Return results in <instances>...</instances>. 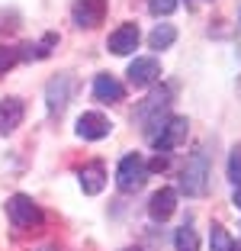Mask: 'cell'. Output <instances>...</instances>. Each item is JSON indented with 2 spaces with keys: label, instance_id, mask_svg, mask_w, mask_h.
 Wrapping results in <instances>:
<instances>
[{
  "label": "cell",
  "instance_id": "obj_23",
  "mask_svg": "<svg viewBox=\"0 0 241 251\" xmlns=\"http://www.w3.org/2000/svg\"><path fill=\"white\" fill-rule=\"evenodd\" d=\"M232 203H235V206L241 209V187H235V197H232Z\"/></svg>",
  "mask_w": 241,
  "mask_h": 251
},
{
  "label": "cell",
  "instance_id": "obj_1",
  "mask_svg": "<svg viewBox=\"0 0 241 251\" xmlns=\"http://www.w3.org/2000/svg\"><path fill=\"white\" fill-rule=\"evenodd\" d=\"M170 103H174V90L161 84V87H154L151 94L135 106V123L142 126V132H145L148 142L158 135V129L164 126V119L170 116Z\"/></svg>",
  "mask_w": 241,
  "mask_h": 251
},
{
  "label": "cell",
  "instance_id": "obj_3",
  "mask_svg": "<svg viewBox=\"0 0 241 251\" xmlns=\"http://www.w3.org/2000/svg\"><path fill=\"white\" fill-rule=\"evenodd\" d=\"M7 216L16 229H39L45 222V213L39 209V203L32 197H26V193H13L7 200Z\"/></svg>",
  "mask_w": 241,
  "mask_h": 251
},
{
  "label": "cell",
  "instance_id": "obj_15",
  "mask_svg": "<svg viewBox=\"0 0 241 251\" xmlns=\"http://www.w3.org/2000/svg\"><path fill=\"white\" fill-rule=\"evenodd\" d=\"M58 42V36H55V32H48V36L42 39V42H23L20 45V52H16V58L20 61H32V58H45V55L51 52L48 45H55Z\"/></svg>",
  "mask_w": 241,
  "mask_h": 251
},
{
  "label": "cell",
  "instance_id": "obj_11",
  "mask_svg": "<svg viewBox=\"0 0 241 251\" xmlns=\"http://www.w3.org/2000/svg\"><path fill=\"white\" fill-rule=\"evenodd\" d=\"M177 209V190L170 187H161L158 193H151V203H148V216L154 222H168Z\"/></svg>",
  "mask_w": 241,
  "mask_h": 251
},
{
  "label": "cell",
  "instance_id": "obj_17",
  "mask_svg": "<svg viewBox=\"0 0 241 251\" xmlns=\"http://www.w3.org/2000/svg\"><path fill=\"white\" fill-rule=\"evenodd\" d=\"M174 245H177V251H199V235L190 226H180L174 235Z\"/></svg>",
  "mask_w": 241,
  "mask_h": 251
},
{
  "label": "cell",
  "instance_id": "obj_6",
  "mask_svg": "<svg viewBox=\"0 0 241 251\" xmlns=\"http://www.w3.org/2000/svg\"><path fill=\"white\" fill-rule=\"evenodd\" d=\"M74 87H77V81L71 74H55L45 84V106H48V113H65V106L74 97Z\"/></svg>",
  "mask_w": 241,
  "mask_h": 251
},
{
  "label": "cell",
  "instance_id": "obj_18",
  "mask_svg": "<svg viewBox=\"0 0 241 251\" xmlns=\"http://www.w3.org/2000/svg\"><path fill=\"white\" fill-rule=\"evenodd\" d=\"M209 245H212V251H232L235 248L232 235H228L222 226H212V229H209Z\"/></svg>",
  "mask_w": 241,
  "mask_h": 251
},
{
  "label": "cell",
  "instance_id": "obj_9",
  "mask_svg": "<svg viewBox=\"0 0 241 251\" xmlns=\"http://www.w3.org/2000/svg\"><path fill=\"white\" fill-rule=\"evenodd\" d=\"M139 39H142L139 26H135V23H122L119 29L110 32L106 49H110L113 55H129V52H135V49H139Z\"/></svg>",
  "mask_w": 241,
  "mask_h": 251
},
{
  "label": "cell",
  "instance_id": "obj_2",
  "mask_svg": "<svg viewBox=\"0 0 241 251\" xmlns=\"http://www.w3.org/2000/svg\"><path fill=\"white\" fill-rule=\"evenodd\" d=\"M206 187H209V151L206 145H199L180 171V190L187 197H203Z\"/></svg>",
  "mask_w": 241,
  "mask_h": 251
},
{
  "label": "cell",
  "instance_id": "obj_16",
  "mask_svg": "<svg viewBox=\"0 0 241 251\" xmlns=\"http://www.w3.org/2000/svg\"><path fill=\"white\" fill-rule=\"evenodd\" d=\"M177 42V29L174 26H170V23H158V26H154L151 29V36H148V45H151V49H170V45Z\"/></svg>",
  "mask_w": 241,
  "mask_h": 251
},
{
  "label": "cell",
  "instance_id": "obj_10",
  "mask_svg": "<svg viewBox=\"0 0 241 251\" xmlns=\"http://www.w3.org/2000/svg\"><path fill=\"white\" fill-rule=\"evenodd\" d=\"M110 119L103 116V113H84V116L77 119V135L84 142H100L110 135Z\"/></svg>",
  "mask_w": 241,
  "mask_h": 251
},
{
  "label": "cell",
  "instance_id": "obj_26",
  "mask_svg": "<svg viewBox=\"0 0 241 251\" xmlns=\"http://www.w3.org/2000/svg\"><path fill=\"white\" fill-rule=\"evenodd\" d=\"M125 251H142V248H125Z\"/></svg>",
  "mask_w": 241,
  "mask_h": 251
},
{
  "label": "cell",
  "instance_id": "obj_20",
  "mask_svg": "<svg viewBox=\"0 0 241 251\" xmlns=\"http://www.w3.org/2000/svg\"><path fill=\"white\" fill-rule=\"evenodd\" d=\"M148 10L154 16H170L177 10V0H148Z\"/></svg>",
  "mask_w": 241,
  "mask_h": 251
},
{
  "label": "cell",
  "instance_id": "obj_8",
  "mask_svg": "<svg viewBox=\"0 0 241 251\" xmlns=\"http://www.w3.org/2000/svg\"><path fill=\"white\" fill-rule=\"evenodd\" d=\"M129 84L132 87H151V84H158V77H161V65H158V58H151V55H145V58H135L129 65Z\"/></svg>",
  "mask_w": 241,
  "mask_h": 251
},
{
  "label": "cell",
  "instance_id": "obj_25",
  "mask_svg": "<svg viewBox=\"0 0 241 251\" xmlns=\"http://www.w3.org/2000/svg\"><path fill=\"white\" fill-rule=\"evenodd\" d=\"M42 251H58V248H51V245H48V248H42Z\"/></svg>",
  "mask_w": 241,
  "mask_h": 251
},
{
  "label": "cell",
  "instance_id": "obj_19",
  "mask_svg": "<svg viewBox=\"0 0 241 251\" xmlns=\"http://www.w3.org/2000/svg\"><path fill=\"white\" fill-rule=\"evenodd\" d=\"M228 180L235 187H241V145H235L232 155H228Z\"/></svg>",
  "mask_w": 241,
  "mask_h": 251
},
{
  "label": "cell",
  "instance_id": "obj_12",
  "mask_svg": "<svg viewBox=\"0 0 241 251\" xmlns=\"http://www.w3.org/2000/svg\"><path fill=\"white\" fill-rule=\"evenodd\" d=\"M23 116H26V106L20 97H3L0 100V135H10L16 126H23Z\"/></svg>",
  "mask_w": 241,
  "mask_h": 251
},
{
  "label": "cell",
  "instance_id": "obj_7",
  "mask_svg": "<svg viewBox=\"0 0 241 251\" xmlns=\"http://www.w3.org/2000/svg\"><path fill=\"white\" fill-rule=\"evenodd\" d=\"M106 16V0H77L71 7V20L77 23L80 29H94L100 26Z\"/></svg>",
  "mask_w": 241,
  "mask_h": 251
},
{
  "label": "cell",
  "instance_id": "obj_21",
  "mask_svg": "<svg viewBox=\"0 0 241 251\" xmlns=\"http://www.w3.org/2000/svg\"><path fill=\"white\" fill-rule=\"evenodd\" d=\"M16 61H20V58H16V49H7V45H0V74H7L10 68L16 65Z\"/></svg>",
  "mask_w": 241,
  "mask_h": 251
},
{
  "label": "cell",
  "instance_id": "obj_13",
  "mask_svg": "<svg viewBox=\"0 0 241 251\" xmlns=\"http://www.w3.org/2000/svg\"><path fill=\"white\" fill-rule=\"evenodd\" d=\"M94 97L100 103H119L125 97V87L113 77V74H96L94 77Z\"/></svg>",
  "mask_w": 241,
  "mask_h": 251
},
{
  "label": "cell",
  "instance_id": "obj_22",
  "mask_svg": "<svg viewBox=\"0 0 241 251\" xmlns=\"http://www.w3.org/2000/svg\"><path fill=\"white\" fill-rule=\"evenodd\" d=\"M168 164H170V158H168V151H164V155H161V151H158V155H154V158H151V161H148V164H145V168H148V174H151V171H164V168H168Z\"/></svg>",
  "mask_w": 241,
  "mask_h": 251
},
{
  "label": "cell",
  "instance_id": "obj_5",
  "mask_svg": "<svg viewBox=\"0 0 241 251\" xmlns=\"http://www.w3.org/2000/svg\"><path fill=\"white\" fill-rule=\"evenodd\" d=\"M187 132H190L187 116H168V119H164V126L158 129V135L151 139V145L158 148V151H174L177 145L187 142Z\"/></svg>",
  "mask_w": 241,
  "mask_h": 251
},
{
  "label": "cell",
  "instance_id": "obj_24",
  "mask_svg": "<svg viewBox=\"0 0 241 251\" xmlns=\"http://www.w3.org/2000/svg\"><path fill=\"white\" fill-rule=\"evenodd\" d=\"M232 251H241V242H238V245H235V248H232Z\"/></svg>",
  "mask_w": 241,
  "mask_h": 251
},
{
  "label": "cell",
  "instance_id": "obj_4",
  "mask_svg": "<svg viewBox=\"0 0 241 251\" xmlns=\"http://www.w3.org/2000/svg\"><path fill=\"white\" fill-rule=\"evenodd\" d=\"M148 180V168L142 155H125L116 168V187L122 193H139Z\"/></svg>",
  "mask_w": 241,
  "mask_h": 251
},
{
  "label": "cell",
  "instance_id": "obj_14",
  "mask_svg": "<svg viewBox=\"0 0 241 251\" xmlns=\"http://www.w3.org/2000/svg\"><path fill=\"white\" fill-rule=\"evenodd\" d=\"M77 177H80V190L90 193V197H96V193L106 187V168H103L100 161H90V164H84V168L77 171Z\"/></svg>",
  "mask_w": 241,
  "mask_h": 251
}]
</instances>
